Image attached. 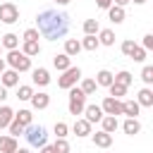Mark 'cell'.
<instances>
[{
	"label": "cell",
	"instance_id": "obj_31",
	"mask_svg": "<svg viewBox=\"0 0 153 153\" xmlns=\"http://www.w3.org/2000/svg\"><path fill=\"white\" fill-rule=\"evenodd\" d=\"M31 96H33V86L24 84V86L17 88V98H19V100H31Z\"/></svg>",
	"mask_w": 153,
	"mask_h": 153
},
{
	"label": "cell",
	"instance_id": "obj_34",
	"mask_svg": "<svg viewBox=\"0 0 153 153\" xmlns=\"http://www.w3.org/2000/svg\"><path fill=\"white\" fill-rule=\"evenodd\" d=\"M53 148H55V153H72V148H69V143H67V139H55V143H53Z\"/></svg>",
	"mask_w": 153,
	"mask_h": 153
},
{
	"label": "cell",
	"instance_id": "obj_36",
	"mask_svg": "<svg viewBox=\"0 0 153 153\" xmlns=\"http://www.w3.org/2000/svg\"><path fill=\"white\" fill-rule=\"evenodd\" d=\"M141 81H143L146 86L153 84V67H151V65H146V67L141 69Z\"/></svg>",
	"mask_w": 153,
	"mask_h": 153
},
{
	"label": "cell",
	"instance_id": "obj_12",
	"mask_svg": "<svg viewBox=\"0 0 153 153\" xmlns=\"http://www.w3.org/2000/svg\"><path fill=\"white\" fill-rule=\"evenodd\" d=\"M84 120L88 122V124H93V122H100L103 120V110H100V105H86L84 108Z\"/></svg>",
	"mask_w": 153,
	"mask_h": 153
},
{
	"label": "cell",
	"instance_id": "obj_30",
	"mask_svg": "<svg viewBox=\"0 0 153 153\" xmlns=\"http://www.w3.org/2000/svg\"><path fill=\"white\" fill-rule=\"evenodd\" d=\"M79 43H81V50H96V48L100 45L96 36H84V38H81Z\"/></svg>",
	"mask_w": 153,
	"mask_h": 153
},
{
	"label": "cell",
	"instance_id": "obj_29",
	"mask_svg": "<svg viewBox=\"0 0 153 153\" xmlns=\"http://www.w3.org/2000/svg\"><path fill=\"white\" fill-rule=\"evenodd\" d=\"M98 31H100L98 19H86V22H84V33H86V36H96Z\"/></svg>",
	"mask_w": 153,
	"mask_h": 153
},
{
	"label": "cell",
	"instance_id": "obj_38",
	"mask_svg": "<svg viewBox=\"0 0 153 153\" xmlns=\"http://www.w3.org/2000/svg\"><path fill=\"white\" fill-rule=\"evenodd\" d=\"M7 129H10V136H14V139H17V136H22V134H24V127H22V124H19V122H14V120H12V122H10V127H7Z\"/></svg>",
	"mask_w": 153,
	"mask_h": 153
},
{
	"label": "cell",
	"instance_id": "obj_24",
	"mask_svg": "<svg viewBox=\"0 0 153 153\" xmlns=\"http://www.w3.org/2000/svg\"><path fill=\"white\" fill-rule=\"evenodd\" d=\"M79 53H81V43H79L76 38H67V41H65V55L74 57V55H79Z\"/></svg>",
	"mask_w": 153,
	"mask_h": 153
},
{
	"label": "cell",
	"instance_id": "obj_21",
	"mask_svg": "<svg viewBox=\"0 0 153 153\" xmlns=\"http://www.w3.org/2000/svg\"><path fill=\"white\" fill-rule=\"evenodd\" d=\"M22 53H24L26 57H33V55L41 53V43H38V41H24V43H22Z\"/></svg>",
	"mask_w": 153,
	"mask_h": 153
},
{
	"label": "cell",
	"instance_id": "obj_14",
	"mask_svg": "<svg viewBox=\"0 0 153 153\" xmlns=\"http://www.w3.org/2000/svg\"><path fill=\"white\" fill-rule=\"evenodd\" d=\"M53 67H55L57 72H65V69H69V67H72V57H69V55H65V53H60V55H55V57H53Z\"/></svg>",
	"mask_w": 153,
	"mask_h": 153
},
{
	"label": "cell",
	"instance_id": "obj_40",
	"mask_svg": "<svg viewBox=\"0 0 153 153\" xmlns=\"http://www.w3.org/2000/svg\"><path fill=\"white\" fill-rule=\"evenodd\" d=\"M129 60H134V62H143V60H146V50H143V48H141V45H136V48H134V53H131V57H129Z\"/></svg>",
	"mask_w": 153,
	"mask_h": 153
},
{
	"label": "cell",
	"instance_id": "obj_49",
	"mask_svg": "<svg viewBox=\"0 0 153 153\" xmlns=\"http://www.w3.org/2000/svg\"><path fill=\"white\" fill-rule=\"evenodd\" d=\"M129 2H136V5H143L146 0H129Z\"/></svg>",
	"mask_w": 153,
	"mask_h": 153
},
{
	"label": "cell",
	"instance_id": "obj_18",
	"mask_svg": "<svg viewBox=\"0 0 153 153\" xmlns=\"http://www.w3.org/2000/svg\"><path fill=\"white\" fill-rule=\"evenodd\" d=\"M141 112V105L136 103V100H122V115H127V117H136Z\"/></svg>",
	"mask_w": 153,
	"mask_h": 153
},
{
	"label": "cell",
	"instance_id": "obj_7",
	"mask_svg": "<svg viewBox=\"0 0 153 153\" xmlns=\"http://www.w3.org/2000/svg\"><path fill=\"white\" fill-rule=\"evenodd\" d=\"M100 110H103V115H112V117H117V115H122V100L108 96V98L100 103Z\"/></svg>",
	"mask_w": 153,
	"mask_h": 153
},
{
	"label": "cell",
	"instance_id": "obj_13",
	"mask_svg": "<svg viewBox=\"0 0 153 153\" xmlns=\"http://www.w3.org/2000/svg\"><path fill=\"white\" fill-rule=\"evenodd\" d=\"M91 139H93V143L98 146V148H110V143H112V134H108V131H96V134H91Z\"/></svg>",
	"mask_w": 153,
	"mask_h": 153
},
{
	"label": "cell",
	"instance_id": "obj_32",
	"mask_svg": "<svg viewBox=\"0 0 153 153\" xmlns=\"http://www.w3.org/2000/svg\"><path fill=\"white\" fill-rule=\"evenodd\" d=\"M79 88H81V93H84V96H91V93H96V88H98V86H96V81H93V79H84Z\"/></svg>",
	"mask_w": 153,
	"mask_h": 153
},
{
	"label": "cell",
	"instance_id": "obj_16",
	"mask_svg": "<svg viewBox=\"0 0 153 153\" xmlns=\"http://www.w3.org/2000/svg\"><path fill=\"white\" fill-rule=\"evenodd\" d=\"M108 19H110L112 24H122V22H124V7L110 5V7H108Z\"/></svg>",
	"mask_w": 153,
	"mask_h": 153
},
{
	"label": "cell",
	"instance_id": "obj_11",
	"mask_svg": "<svg viewBox=\"0 0 153 153\" xmlns=\"http://www.w3.org/2000/svg\"><path fill=\"white\" fill-rule=\"evenodd\" d=\"M19 148L17 139L10 136V134H0V153H14Z\"/></svg>",
	"mask_w": 153,
	"mask_h": 153
},
{
	"label": "cell",
	"instance_id": "obj_39",
	"mask_svg": "<svg viewBox=\"0 0 153 153\" xmlns=\"http://www.w3.org/2000/svg\"><path fill=\"white\" fill-rule=\"evenodd\" d=\"M38 36H41V33H38V29H36V26H31V29H26V31H24L22 41H38Z\"/></svg>",
	"mask_w": 153,
	"mask_h": 153
},
{
	"label": "cell",
	"instance_id": "obj_22",
	"mask_svg": "<svg viewBox=\"0 0 153 153\" xmlns=\"http://www.w3.org/2000/svg\"><path fill=\"white\" fill-rule=\"evenodd\" d=\"M72 131H74L79 139H84V136H88V134H91V124H88L86 120H76V122H74V127H72Z\"/></svg>",
	"mask_w": 153,
	"mask_h": 153
},
{
	"label": "cell",
	"instance_id": "obj_50",
	"mask_svg": "<svg viewBox=\"0 0 153 153\" xmlns=\"http://www.w3.org/2000/svg\"><path fill=\"white\" fill-rule=\"evenodd\" d=\"M0 50H2V45H0Z\"/></svg>",
	"mask_w": 153,
	"mask_h": 153
},
{
	"label": "cell",
	"instance_id": "obj_4",
	"mask_svg": "<svg viewBox=\"0 0 153 153\" xmlns=\"http://www.w3.org/2000/svg\"><path fill=\"white\" fill-rule=\"evenodd\" d=\"M84 108H86V96L81 93V88H76V86H72L69 88V103H67V110H69V115H84Z\"/></svg>",
	"mask_w": 153,
	"mask_h": 153
},
{
	"label": "cell",
	"instance_id": "obj_47",
	"mask_svg": "<svg viewBox=\"0 0 153 153\" xmlns=\"http://www.w3.org/2000/svg\"><path fill=\"white\" fill-rule=\"evenodd\" d=\"M55 5H60V7H65V5H69V0H53Z\"/></svg>",
	"mask_w": 153,
	"mask_h": 153
},
{
	"label": "cell",
	"instance_id": "obj_45",
	"mask_svg": "<svg viewBox=\"0 0 153 153\" xmlns=\"http://www.w3.org/2000/svg\"><path fill=\"white\" fill-rule=\"evenodd\" d=\"M112 5H117V7H124V5H129V0H112Z\"/></svg>",
	"mask_w": 153,
	"mask_h": 153
},
{
	"label": "cell",
	"instance_id": "obj_44",
	"mask_svg": "<svg viewBox=\"0 0 153 153\" xmlns=\"http://www.w3.org/2000/svg\"><path fill=\"white\" fill-rule=\"evenodd\" d=\"M2 100H7V88H5V86H0V103H2Z\"/></svg>",
	"mask_w": 153,
	"mask_h": 153
},
{
	"label": "cell",
	"instance_id": "obj_20",
	"mask_svg": "<svg viewBox=\"0 0 153 153\" xmlns=\"http://www.w3.org/2000/svg\"><path fill=\"white\" fill-rule=\"evenodd\" d=\"M14 120V110L10 105H0V129L10 127V122Z\"/></svg>",
	"mask_w": 153,
	"mask_h": 153
},
{
	"label": "cell",
	"instance_id": "obj_37",
	"mask_svg": "<svg viewBox=\"0 0 153 153\" xmlns=\"http://www.w3.org/2000/svg\"><path fill=\"white\" fill-rule=\"evenodd\" d=\"M53 131H55V136H57V139H67V131H69V127H67L65 122H55Z\"/></svg>",
	"mask_w": 153,
	"mask_h": 153
},
{
	"label": "cell",
	"instance_id": "obj_43",
	"mask_svg": "<svg viewBox=\"0 0 153 153\" xmlns=\"http://www.w3.org/2000/svg\"><path fill=\"white\" fill-rule=\"evenodd\" d=\"M41 153H55V148H53V146H48V143H45V146H41Z\"/></svg>",
	"mask_w": 153,
	"mask_h": 153
},
{
	"label": "cell",
	"instance_id": "obj_6",
	"mask_svg": "<svg viewBox=\"0 0 153 153\" xmlns=\"http://www.w3.org/2000/svg\"><path fill=\"white\" fill-rule=\"evenodd\" d=\"M0 22L2 24H17L19 22V7L14 2H2L0 5Z\"/></svg>",
	"mask_w": 153,
	"mask_h": 153
},
{
	"label": "cell",
	"instance_id": "obj_8",
	"mask_svg": "<svg viewBox=\"0 0 153 153\" xmlns=\"http://www.w3.org/2000/svg\"><path fill=\"white\" fill-rule=\"evenodd\" d=\"M31 79H33L36 86H48V84H50V72H48L45 67H36V69L31 72Z\"/></svg>",
	"mask_w": 153,
	"mask_h": 153
},
{
	"label": "cell",
	"instance_id": "obj_35",
	"mask_svg": "<svg viewBox=\"0 0 153 153\" xmlns=\"http://www.w3.org/2000/svg\"><path fill=\"white\" fill-rule=\"evenodd\" d=\"M134 48H136V43H134L131 38H127V41H122V45H120V50H122V55H127V57H131V53H134Z\"/></svg>",
	"mask_w": 153,
	"mask_h": 153
},
{
	"label": "cell",
	"instance_id": "obj_27",
	"mask_svg": "<svg viewBox=\"0 0 153 153\" xmlns=\"http://www.w3.org/2000/svg\"><path fill=\"white\" fill-rule=\"evenodd\" d=\"M96 86H110L112 84V72H108V69H100L98 74H96Z\"/></svg>",
	"mask_w": 153,
	"mask_h": 153
},
{
	"label": "cell",
	"instance_id": "obj_19",
	"mask_svg": "<svg viewBox=\"0 0 153 153\" xmlns=\"http://www.w3.org/2000/svg\"><path fill=\"white\" fill-rule=\"evenodd\" d=\"M122 129H124V134L134 136V134H139V131H141V122H139L136 117H127V120H124V124H122Z\"/></svg>",
	"mask_w": 153,
	"mask_h": 153
},
{
	"label": "cell",
	"instance_id": "obj_26",
	"mask_svg": "<svg viewBox=\"0 0 153 153\" xmlns=\"http://www.w3.org/2000/svg\"><path fill=\"white\" fill-rule=\"evenodd\" d=\"M100 124H103V131H108V134H112L117 127H120V122H117V117H112V115H103V120H100Z\"/></svg>",
	"mask_w": 153,
	"mask_h": 153
},
{
	"label": "cell",
	"instance_id": "obj_2",
	"mask_svg": "<svg viewBox=\"0 0 153 153\" xmlns=\"http://www.w3.org/2000/svg\"><path fill=\"white\" fill-rule=\"evenodd\" d=\"M22 136H26V141H29L33 148H41V146L48 143V131H45V127H41V124H29V127H24V134H22Z\"/></svg>",
	"mask_w": 153,
	"mask_h": 153
},
{
	"label": "cell",
	"instance_id": "obj_46",
	"mask_svg": "<svg viewBox=\"0 0 153 153\" xmlns=\"http://www.w3.org/2000/svg\"><path fill=\"white\" fill-rule=\"evenodd\" d=\"M5 69H7V62H5V60H2V57H0V74H2V72H5Z\"/></svg>",
	"mask_w": 153,
	"mask_h": 153
},
{
	"label": "cell",
	"instance_id": "obj_1",
	"mask_svg": "<svg viewBox=\"0 0 153 153\" xmlns=\"http://www.w3.org/2000/svg\"><path fill=\"white\" fill-rule=\"evenodd\" d=\"M36 29L43 38L57 41V38L67 36V31H69V14L57 12V10H43L36 17Z\"/></svg>",
	"mask_w": 153,
	"mask_h": 153
},
{
	"label": "cell",
	"instance_id": "obj_28",
	"mask_svg": "<svg viewBox=\"0 0 153 153\" xmlns=\"http://www.w3.org/2000/svg\"><path fill=\"white\" fill-rule=\"evenodd\" d=\"M31 120H33L31 110H17V112H14V122H19L22 127H29V124H31Z\"/></svg>",
	"mask_w": 153,
	"mask_h": 153
},
{
	"label": "cell",
	"instance_id": "obj_42",
	"mask_svg": "<svg viewBox=\"0 0 153 153\" xmlns=\"http://www.w3.org/2000/svg\"><path fill=\"white\" fill-rule=\"evenodd\" d=\"M96 5H98L100 10H108V7L112 5V0H96Z\"/></svg>",
	"mask_w": 153,
	"mask_h": 153
},
{
	"label": "cell",
	"instance_id": "obj_15",
	"mask_svg": "<svg viewBox=\"0 0 153 153\" xmlns=\"http://www.w3.org/2000/svg\"><path fill=\"white\" fill-rule=\"evenodd\" d=\"M136 103L141 105V108H153V91L146 86V88H141L139 91V96H136Z\"/></svg>",
	"mask_w": 153,
	"mask_h": 153
},
{
	"label": "cell",
	"instance_id": "obj_3",
	"mask_svg": "<svg viewBox=\"0 0 153 153\" xmlns=\"http://www.w3.org/2000/svg\"><path fill=\"white\" fill-rule=\"evenodd\" d=\"M5 62H7L10 69H14V72H29V69H31V57H26L22 50H10L7 57H5Z\"/></svg>",
	"mask_w": 153,
	"mask_h": 153
},
{
	"label": "cell",
	"instance_id": "obj_23",
	"mask_svg": "<svg viewBox=\"0 0 153 153\" xmlns=\"http://www.w3.org/2000/svg\"><path fill=\"white\" fill-rule=\"evenodd\" d=\"M0 45L7 48V50H17V48H19V36H17V33H5L2 41H0Z\"/></svg>",
	"mask_w": 153,
	"mask_h": 153
},
{
	"label": "cell",
	"instance_id": "obj_33",
	"mask_svg": "<svg viewBox=\"0 0 153 153\" xmlns=\"http://www.w3.org/2000/svg\"><path fill=\"white\" fill-rule=\"evenodd\" d=\"M108 88H110V98H117V100H122V96L127 93V86H120V84H110Z\"/></svg>",
	"mask_w": 153,
	"mask_h": 153
},
{
	"label": "cell",
	"instance_id": "obj_9",
	"mask_svg": "<svg viewBox=\"0 0 153 153\" xmlns=\"http://www.w3.org/2000/svg\"><path fill=\"white\" fill-rule=\"evenodd\" d=\"M0 86H5V88H10V86H19V72H14V69H5V72L0 74Z\"/></svg>",
	"mask_w": 153,
	"mask_h": 153
},
{
	"label": "cell",
	"instance_id": "obj_25",
	"mask_svg": "<svg viewBox=\"0 0 153 153\" xmlns=\"http://www.w3.org/2000/svg\"><path fill=\"white\" fill-rule=\"evenodd\" d=\"M134 81V76L127 72V69H122V72H117V74H112V84H120V86H127L129 88V84Z\"/></svg>",
	"mask_w": 153,
	"mask_h": 153
},
{
	"label": "cell",
	"instance_id": "obj_10",
	"mask_svg": "<svg viewBox=\"0 0 153 153\" xmlns=\"http://www.w3.org/2000/svg\"><path fill=\"white\" fill-rule=\"evenodd\" d=\"M48 105H50V96L43 93V91H38V93L33 91V96H31V108H33V110H45Z\"/></svg>",
	"mask_w": 153,
	"mask_h": 153
},
{
	"label": "cell",
	"instance_id": "obj_5",
	"mask_svg": "<svg viewBox=\"0 0 153 153\" xmlns=\"http://www.w3.org/2000/svg\"><path fill=\"white\" fill-rule=\"evenodd\" d=\"M79 79H81V69H79V67H69V69H65L62 76L57 79V86L65 88V91H69L72 86H76Z\"/></svg>",
	"mask_w": 153,
	"mask_h": 153
},
{
	"label": "cell",
	"instance_id": "obj_41",
	"mask_svg": "<svg viewBox=\"0 0 153 153\" xmlns=\"http://www.w3.org/2000/svg\"><path fill=\"white\" fill-rule=\"evenodd\" d=\"M141 48H143L146 53L153 48V33H146V36H143V41H141Z\"/></svg>",
	"mask_w": 153,
	"mask_h": 153
},
{
	"label": "cell",
	"instance_id": "obj_48",
	"mask_svg": "<svg viewBox=\"0 0 153 153\" xmlns=\"http://www.w3.org/2000/svg\"><path fill=\"white\" fill-rule=\"evenodd\" d=\"M14 153H29V148H17Z\"/></svg>",
	"mask_w": 153,
	"mask_h": 153
},
{
	"label": "cell",
	"instance_id": "obj_17",
	"mask_svg": "<svg viewBox=\"0 0 153 153\" xmlns=\"http://www.w3.org/2000/svg\"><path fill=\"white\" fill-rule=\"evenodd\" d=\"M96 38H98L100 45H115V31L112 29H100L96 33Z\"/></svg>",
	"mask_w": 153,
	"mask_h": 153
}]
</instances>
